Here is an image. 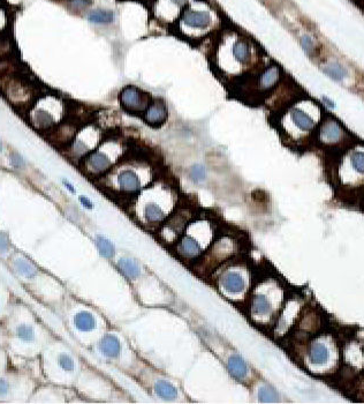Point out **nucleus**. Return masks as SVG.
Here are the masks:
<instances>
[{"label":"nucleus","instance_id":"3","mask_svg":"<svg viewBox=\"0 0 364 404\" xmlns=\"http://www.w3.org/2000/svg\"><path fill=\"white\" fill-rule=\"evenodd\" d=\"M114 161L116 157H113L112 154L107 153L106 143H104L102 147H97L95 150L83 158L82 167L89 176L98 177L106 173L114 166Z\"/></svg>","mask_w":364,"mask_h":404},{"label":"nucleus","instance_id":"40","mask_svg":"<svg viewBox=\"0 0 364 404\" xmlns=\"http://www.w3.org/2000/svg\"><path fill=\"white\" fill-rule=\"evenodd\" d=\"M0 150H1V142H0Z\"/></svg>","mask_w":364,"mask_h":404},{"label":"nucleus","instance_id":"1","mask_svg":"<svg viewBox=\"0 0 364 404\" xmlns=\"http://www.w3.org/2000/svg\"><path fill=\"white\" fill-rule=\"evenodd\" d=\"M66 106L60 97L46 94L33 101L29 109L30 124L38 131H50L59 125L65 116Z\"/></svg>","mask_w":364,"mask_h":404},{"label":"nucleus","instance_id":"8","mask_svg":"<svg viewBox=\"0 0 364 404\" xmlns=\"http://www.w3.org/2000/svg\"><path fill=\"white\" fill-rule=\"evenodd\" d=\"M168 111L166 107V104L163 100H156L150 103L144 113V119L146 123L149 124L150 126H161L165 121L167 120Z\"/></svg>","mask_w":364,"mask_h":404},{"label":"nucleus","instance_id":"23","mask_svg":"<svg viewBox=\"0 0 364 404\" xmlns=\"http://www.w3.org/2000/svg\"><path fill=\"white\" fill-rule=\"evenodd\" d=\"M154 390L160 397L166 400H173L178 396V390L173 385H171L170 382L167 381H158L156 383V387H154Z\"/></svg>","mask_w":364,"mask_h":404},{"label":"nucleus","instance_id":"30","mask_svg":"<svg viewBox=\"0 0 364 404\" xmlns=\"http://www.w3.org/2000/svg\"><path fill=\"white\" fill-rule=\"evenodd\" d=\"M59 365L65 371H73L74 370L73 359L68 355H66V353H62V355L59 356Z\"/></svg>","mask_w":364,"mask_h":404},{"label":"nucleus","instance_id":"15","mask_svg":"<svg viewBox=\"0 0 364 404\" xmlns=\"http://www.w3.org/2000/svg\"><path fill=\"white\" fill-rule=\"evenodd\" d=\"M323 72H324L326 75H328L330 79H332L333 81H342V80L347 79L349 75L348 69H347L345 66L341 65V64L338 62L329 63L328 65L323 68Z\"/></svg>","mask_w":364,"mask_h":404},{"label":"nucleus","instance_id":"24","mask_svg":"<svg viewBox=\"0 0 364 404\" xmlns=\"http://www.w3.org/2000/svg\"><path fill=\"white\" fill-rule=\"evenodd\" d=\"M119 268L124 275H127L130 278H136L141 274L139 266L129 259H121L119 261Z\"/></svg>","mask_w":364,"mask_h":404},{"label":"nucleus","instance_id":"6","mask_svg":"<svg viewBox=\"0 0 364 404\" xmlns=\"http://www.w3.org/2000/svg\"><path fill=\"white\" fill-rule=\"evenodd\" d=\"M181 23L189 29L207 30L213 23V18L208 11H197L186 7L181 13Z\"/></svg>","mask_w":364,"mask_h":404},{"label":"nucleus","instance_id":"25","mask_svg":"<svg viewBox=\"0 0 364 404\" xmlns=\"http://www.w3.org/2000/svg\"><path fill=\"white\" fill-rule=\"evenodd\" d=\"M96 244L98 247L99 253L105 258H112L114 255V246L109 239L104 238L103 236H98L96 238Z\"/></svg>","mask_w":364,"mask_h":404},{"label":"nucleus","instance_id":"34","mask_svg":"<svg viewBox=\"0 0 364 404\" xmlns=\"http://www.w3.org/2000/svg\"><path fill=\"white\" fill-rule=\"evenodd\" d=\"M9 392V385L5 379H0V396H6Z\"/></svg>","mask_w":364,"mask_h":404},{"label":"nucleus","instance_id":"36","mask_svg":"<svg viewBox=\"0 0 364 404\" xmlns=\"http://www.w3.org/2000/svg\"><path fill=\"white\" fill-rule=\"evenodd\" d=\"M322 100H323V103H324L325 105L328 106V107H330V109H334V107L336 106L335 103H334V101H332L331 99H329V97L323 96Z\"/></svg>","mask_w":364,"mask_h":404},{"label":"nucleus","instance_id":"26","mask_svg":"<svg viewBox=\"0 0 364 404\" xmlns=\"http://www.w3.org/2000/svg\"><path fill=\"white\" fill-rule=\"evenodd\" d=\"M16 335L21 341L32 342L35 339V332L33 328L29 325H20L16 328Z\"/></svg>","mask_w":364,"mask_h":404},{"label":"nucleus","instance_id":"17","mask_svg":"<svg viewBox=\"0 0 364 404\" xmlns=\"http://www.w3.org/2000/svg\"><path fill=\"white\" fill-rule=\"evenodd\" d=\"M272 309L271 302L264 295H255L251 299V311L254 314L265 315Z\"/></svg>","mask_w":364,"mask_h":404},{"label":"nucleus","instance_id":"11","mask_svg":"<svg viewBox=\"0 0 364 404\" xmlns=\"http://www.w3.org/2000/svg\"><path fill=\"white\" fill-rule=\"evenodd\" d=\"M288 117L293 125L302 132H310L315 129V119L301 107H292Z\"/></svg>","mask_w":364,"mask_h":404},{"label":"nucleus","instance_id":"39","mask_svg":"<svg viewBox=\"0 0 364 404\" xmlns=\"http://www.w3.org/2000/svg\"><path fill=\"white\" fill-rule=\"evenodd\" d=\"M62 183H63V185H65L66 188H68L69 192H72V193H75V188H74V186H73L72 184L69 183V181H67V180L63 179Z\"/></svg>","mask_w":364,"mask_h":404},{"label":"nucleus","instance_id":"35","mask_svg":"<svg viewBox=\"0 0 364 404\" xmlns=\"http://www.w3.org/2000/svg\"><path fill=\"white\" fill-rule=\"evenodd\" d=\"M80 202L83 204L84 207L88 208V209H91V208L93 207L92 202H91L87 197H80Z\"/></svg>","mask_w":364,"mask_h":404},{"label":"nucleus","instance_id":"38","mask_svg":"<svg viewBox=\"0 0 364 404\" xmlns=\"http://www.w3.org/2000/svg\"><path fill=\"white\" fill-rule=\"evenodd\" d=\"M6 27V14L2 9H0V32Z\"/></svg>","mask_w":364,"mask_h":404},{"label":"nucleus","instance_id":"21","mask_svg":"<svg viewBox=\"0 0 364 404\" xmlns=\"http://www.w3.org/2000/svg\"><path fill=\"white\" fill-rule=\"evenodd\" d=\"M321 135L324 140L336 141L341 136V130L339 125L333 120H329L323 125L321 130Z\"/></svg>","mask_w":364,"mask_h":404},{"label":"nucleus","instance_id":"9","mask_svg":"<svg viewBox=\"0 0 364 404\" xmlns=\"http://www.w3.org/2000/svg\"><path fill=\"white\" fill-rule=\"evenodd\" d=\"M168 211L161 206L160 202L152 201V199L144 202L142 207V217L148 224H160L167 217Z\"/></svg>","mask_w":364,"mask_h":404},{"label":"nucleus","instance_id":"18","mask_svg":"<svg viewBox=\"0 0 364 404\" xmlns=\"http://www.w3.org/2000/svg\"><path fill=\"white\" fill-rule=\"evenodd\" d=\"M228 371L237 379H243L247 375L248 368L241 357L232 356L228 360Z\"/></svg>","mask_w":364,"mask_h":404},{"label":"nucleus","instance_id":"19","mask_svg":"<svg viewBox=\"0 0 364 404\" xmlns=\"http://www.w3.org/2000/svg\"><path fill=\"white\" fill-rule=\"evenodd\" d=\"M309 359L312 364H318L322 365L328 362L329 359V350L322 343H315L312 344L311 349L309 351Z\"/></svg>","mask_w":364,"mask_h":404},{"label":"nucleus","instance_id":"12","mask_svg":"<svg viewBox=\"0 0 364 404\" xmlns=\"http://www.w3.org/2000/svg\"><path fill=\"white\" fill-rule=\"evenodd\" d=\"M221 287L232 295H238L244 290L245 282L240 272L227 271L220 279Z\"/></svg>","mask_w":364,"mask_h":404},{"label":"nucleus","instance_id":"10","mask_svg":"<svg viewBox=\"0 0 364 404\" xmlns=\"http://www.w3.org/2000/svg\"><path fill=\"white\" fill-rule=\"evenodd\" d=\"M231 56L235 63L244 66L251 62L252 49L250 43L244 38L235 39L231 45Z\"/></svg>","mask_w":364,"mask_h":404},{"label":"nucleus","instance_id":"32","mask_svg":"<svg viewBox=\"0 0 364 404\" xmlns=\"http://www.w3.org/2000/svg\"><path fill=\"white\" fill-rule=\"evenodd\" d=\"M11 164L13 168H15V169H23V168L26 167V161L20 154L12 153L11 154Z\"/></svg>","mask_w":364,"mask_h":404},{"label":"nucleus","instance_id":"37","mask_svg":"<svg viewBox=\"0 0 364 404\" xmlns=\"http://www.w3.org/2000/svg\"><path fill=\"white\" fill-rule=\"evenodd\" d=\"M72 5L76 8H84L87 6L86 0H72Z\"/></svg>","mask_w":364,"mask_h":404},{"label":"nucleus","instance_id":"28","mask_svg":"<svg viewBox=\"0 0 364 404\" xmlns=\"http://www.w3.org/2000/svg\"><path fill=\"white\" fill-rule=\"evenodd\" d=\"M258 397L261 402H266V403L275 402V401L278 400L277 393L274 392V389L270 388V387H262L258 392Z\"/></svg>","mask_w":364,"mask_h":404},{"label":"nucleus","instance_id":"31","mask_svg":"<svg viewBox=\"0 0 364 404\" xmlns=\"http://www.w3.org/2000/svg\"><path fill=\"white\" fill-rule=\"evenodd\" d=\"M190 176H191V178H193V179L195 180V181H202V180H204V178H205V169H204V167H202V166H194L193 168H191V172H190Z\"/></svg>","mask_w":364,"mask_h":404},{"label":"nucleus","instance_id":"7","mask_svg":"<svg viewBox=\"0 0 364 404\" xmlns=\"http://www.w3.org/2000/svg\"><path fill=\"white\" fill-rule=\"evenodd\" d=\"M119 191L124 195H135L142 190V179L134 169L121 170L117 176Z\"/></svg>","mask_w":364,"mask_h":404},{"label":"nucleus","instance_id":"13","mask_svg":"<svg viewBox=\"0 0 364 404\" xmlns=\"http://www.w3.org/2000/svg\"><path fill=\"white\" fill-rule=\"evenodd\" d=\"M280 80V69L277 66H270L269 68L263 70L258 77V89L261 92H269L273 87L277 86Z\"/></svg>","mask_w":364,"mask_h":404},{"label":"nucleus","instance_id":"27","mask_svg":"<svg viewBox=\"0 0 364 404\" xmlns=\"http://www.w3.org/2000/svg\"><path fill=\"white\" fill-rule=\"evenodd\" d=\"M350 163L353 169L361 174H364V153L362 151H355L350 156Z\"/></svg>","mask_w":364,"mask_h":404},{"label":"nucleus","instance_id":"2","mask_svg":"<svg viewBox=\"0 0 364 404\" xmlns=\"http://www.w3.org/2000/svg\"><path fill=\"white\" fill-rule=\"evenodd\" d=\"M100 132L95 125H87L75 133V136L69 144L70 156L77 160H83L87 155L99 146Z\"/></svg>","mask_w":364,"mask_h":404},{"label":"nucleus","instance_id":"22","mask_svg":"<svg viewBox=\"0 0 364 404\" xmlns=\"http://www.w3.org/2000/svg\"><path fill=\"white\" fill-rule=\"evenodd\" d=\"M14 268L20 275L25 276L27 278H32L37 275V269L29 261L25 260V259H16L14 261Z\"/></svg>","mask_w":364,"mask_h":404},{"label":"nucleus","instance_id":"14","mask_svg":"<svg viewBox=\"0 0 364 404\" xmlns=\"http://www.w3.org/2000/svg\"><path fill=\"white\" fill-rule=\"evenodd\" d=\"M100 351H102L106 357H118L120 353V342L114 335H106L99 344Z\"/></svg>","mask_w":364,"mask_h":404},{"label":"nucleus","instance_id":"5","mask_svg":"<svg viewBox=\"0 0 364 404\" xmlns=\"http://www.w3.org/2000/svg\"><path fill=\"white\" fill-rule=\"evenodd\" d=\"M4 93L7 96L8 101L16 106H23L31 104L32 92L31 87L23 81L22 79H9L4 86Z\"/></svg>","mask_w":364,"mask_h":404},{"label":"nucleus","instance_id":"4","mask_svg":"<svg viewBox=\"0 0 364 404\" xmlns=\"http://www.w3.org/2000/svg\"><path fill=\"white\" fill-rule=\"evenodd\" d=\"M152 102L143 90L134 86H128L121 90L120 103L129 112H142L146 111Z\"/></svg>","mask_w":364,"mask_h":404},{"label":"nucleus","instance_id":"29","mask_svg":"<svg viewBox=\"0 0 364 404\" xmlns=\"http://www.w3.org/2000/svg\"><path fill=\"white\" fill-rule=\"evenodd\" d=\"M300 42H301V46L302 49L304 50V52L306 55L311 56L315 53V50H316V44H315V40L311 36L309 35H303L301 37V39H300Z\"/></svg>","mask_w":364,"mask_h":404},{"label":"nucleus","instance_id":"16","mask_svg":"<svg viewBox=\"0 0 364 404\" xmlns=\"http://www.w3.org/2000/svg\"><path fill=\"white\" fill-rule=\"evenodd\" d=\"M75 327L81 332H90L96 327V320L89 312H80L74 316Z\"/></svg>","mask_w":364,"mask_h":404},{"label":"nucleus","instance_id":"20","mask_svg":"<svg viewBox=\"0 0 364 404\" xmlns=\"http://www.w3.org/2000/svg\"><path fill=\"white\" fill-rule=\"evenodd\" d=\"M88 20L92 23L98 25H107L114 21V13L107 9H95L88 14Z\"/></svg>","mask_w":364,"mask_h":404},{"label":"nucleus","instance_id":"33","mask_svg":"<svg viewBox=\"0 0 364 404\" xmlns=\"http://www.w3.org/2000/svg\"><path fill=\"white\" fill-rule=\"evenodd\" d=\"M8 247H9L8 238L6 237V235L0 232V253H5V252H7Z\"/></svg>","mask_w":364,"mask_h":404}]
</instances>
